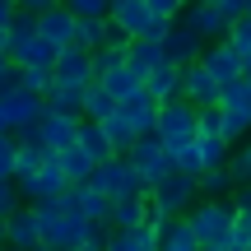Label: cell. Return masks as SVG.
Listing matches in <instances>:
<instances>
[{"instance_id":"obj_3","label":"cell","mask_w":251,"mask_h":251,"mask_svg":"<svg viewBox=\"0 0 251 251\" xmlns=\"http://www.w3.org/2000/svg\"><path fill=\"white\" fill-rule=\"evenodd\" d=\"M153 135H158L163 149L177 158L181 149H191V144H196V107H191V102H181V98L163 102V107H158V121H153Z\"/></svg>"},{"instance_id":"obj_41","label":"cell","mask_w":251,"mask_h":251,"mask_svg":"<svg viewBox=\"0 0 251 251\" xmlns=\"http://www.w3.org/2000/svg\"><path fill=\"white\" fill-rule=\"evenodd\" d=\"M5 84H14V65H9V56H0V89Z\"/></svg>"},{"instance_id":"obj_13","label":"cell","mask_w":251,"mask_h":251,"mask_svg":"<svg viewBox=\"0 0 251 251\" xmlns=\"http://www.w3.org/2000/svg\"><path fill=\"white\" fill-rule=\"evenodd\" d=\"M37 37H42L47 47H56V51L75 47V14L61 5V0H51V5L37 14Z\"/></svg>"},{"instance_id":"obj_12","label":"cell","mask_w":251,"mask_h":251,"mask_svg":"<svg viewBox=\"0 0 251 251\" xmlns=\"http://www.w3.org/2000/svg\"><path fill=\"white\" fill-rule=\"evenodd\" d=\"M61 205L70 209V214H79L84 224H93V228H107V219H112V200L98 196L93 186H65Z\"/></svg>"},{"instance_id":"obj_16","label":"cell","mask_w":251,"mask_h":251,"mask_svg":"<svg viewBox=\"0 0 251 251\" xmlns=\"http://www.w3.org/2000/svg\"><path fill=\"white\" fill-rule=\"evenodd\" d=\"M200 65H205V70L219 79V89L237 84V79H242V70H247V61H242V56H237L228 42H214V47H205V51H200Z\"/></svg>"},{"instance_id":"obj_22","label":"cell","mask_w":251,"mask_h":251,"mask_svg":"<svg viewBox=\"0 0 251 251\" xmlns=\"http://www.w3.org/2000/svg\"><path fill=\"white\" fill-rule=\"evenodd\" d=\"M75 144L89 153L93 168H102V163L117 158V153H112V144H107V135H102V126H93V121H79V135H75Z\"/></svg>"},{"instance_id":"obj_1","label":"cell","mask_w":251,"mask_h":251,"mask_svg":"<svg viewBox=\"0 0 251 251\" xmlns=\"http://www.w3.org/2000/svg\"><path fill=\"white\" fill-rule=\"evenodd\" d=\"M233 205L228 200H196L186 209L181 224L191 228V237L200 242V251H228V233H233Z\"/></svg>"},{"instance_id":"obj_21","label":"cell","mask_w":251,"mask_h":251,"mask_svg":"<svg viewBox=\"0 0 251 251\" xmlns=\"http://www.w3.org/2000/svg\"><path fill=\"white\" fill-rule=\"evenodd\" d=\"M56 168H61L65 186H89V177H93V163H89V153H84L79 144H70V149L56 153Z\"/></svg>"},{"instance_id":"obj_9","label":"cell","mask_w":251,"mask_h":251,"mask_svg":"<svg viewBox=\"0 0 251 251\" xmlns=\"http://www.w3.org/2000/svg\"><path fill=\"white\" fill-rule=\"evenodd\" d=\"M219 79L205 70V65H181V102H191L196 112H209V107H219Z\"/></svg>"},{"instance_id":"obj_45","label":"cell","mask_w":251,"mask_h":251,"mask_svg":"<svg viewBox=\"0 0 251 251\" xmlns=\"http://www.w3.org/2000/svg\"><path fill=\"white\" fill-rule=\"evenodd\" d=\"M79 251H98V247H79Z\"/></svg>"},{"instance_id":"obj_4","label":"cell","mask_w":251,"mask_h":251,"mask_svg":"<svg viewBox=\"0 0 251 251\" xmlns=\"http://www.w3.org/2000/svg\"><path fill=\"white\" fill-rule=\"evenodd\" d=\"M126 163H130V168L140 172L144 191L163 186V181H168L172 172H177V163H172V153L163 149V140H158V135H140V140H135V149L126 153Z\"/></svg>"},{"instance_id":"obj_34","label":"cell","mask_w":251,"mask_h":251,"mask_svg":"<svg viewBox=\"0 0 251 251\" xmlns=\"http://www.w3.org/2000/svg\"><path fill=\"white\" fill-rule=\"evenodd\" d=\"M224 172H228V181H233V191L251 186V163H247V153H242V149H237V153H228Z\"/></svg>"},{"instance_id":"obj_42","label":"cell","mask_w":251,"mask_h":251,"mask_svg":"<svg viewBox=\"0 0 251 251\" xmlns=\"http://www.w3.org/2000/svg\"><path fill=\"white\" fill-rule=\"evenodd\" d=\"M242 153H247V163H251V140H247V144H242Z\"/></svg>"},{"instance_id":"obj_18","label":"cell","mask_w":251,"mask_h":251,"mask_svg":"<svg viewBox=\"0 0 251 251\" xmlns=\"http://www.w3.org/2000/svg\"><path fill=\"white\" fill-rule=\"evenodd\" d=\"M158 47H163V61L177 65V70H181V65H196V61H200V51H205V47H200L181 24H177V28H168V37H163Z\"/></svg>"},{"instance_id":"obj_39","label":"cell","mask_w":251,"mask_h":251,"mask_svg":"<svg viewBox=\"0 0 251 251\" xmlns=\"http://www.w3.org/2000/svg\"><path fill=\"white\" fill-rule=\"evenodd\" d=\"M233 214H251V186H242V191H233Z\"/></svg>"},{"instance_id":"obj_14","label":"cell","mask_w":251,"mask_h":251,"mask_svg":"<svg viewBox=\"0 0 251 251\" xmlns=\"http://www.w3.org/2000/svg\"><path fill=\"white\" fill-rule=\"evenodd\" d=\"M75 135H79V117H61V112H42V121L33 126V140L42 144L47 153H61L75 144Z\"/></svg>"},{"instance_id":"obj_10","label":"cell","mask_w":251,"mask_h":251,"mask_svg":"<svg viewBox=\"0 0 251 251\" xmlns=\"http://www.w3.org/2000/svg\"><path fill=\"white\" fill-rule=\"evenodd\" d=\"M107 24L117 28L126 42H144V33H149V0H112L107 9Z\"/></svg>"},{"instance_id":"obj_26","label":"cell","mask_w":251,"mask_h":251,"mask_svg":"<svg viewBox=\"0 0 251 251\" xmlns=\"http://www.w3.org/2000/svg\"><path fill=\"white\" fill-rule=\"evenodd\" d=\"M196 191H200V200H233V181H228L224 168L200 172V177H196Z\"/></svg>"},{"instance_id":"obj_24","label":"cell","mask_w":251,"mask_h":251,"mask_svg":"<svg viewBox=\"0 0 251 251\" xmlns=\"http://www.w3.org/2000/svg\"><path fill=\"white\" fill-rule=\"evenodd\" d=\"M158 233H153L149 224L144 228H135V233H107V247L102 251H158Z\"/></svg>"},{"instance_id":"obj_27","label":"cell","mask_w":251,"mask_h":251,"mask_svg":"<svg viewBox=\"0 0 251 251\" xmlns=\"http://www.w3.org/2000/svg\"><path fill=\"white\" fill-rule=\"evenodd\" d=\"M98 89L107 93L112 102H121V98H130V93H140V75H130V70H126V65H121V70L102 75V79H98Z\"/></svg>"},{"instance_id":"obj_37","label":"cell","mask_w":251,"mask_h":251,"mask_svg":"<svg viewBox=\"0 0 251 251\" xmlns=\"http://www.w3.org/2000/svg\"><path fill=\"white\" fill-rule=\"evenodd\" d=\"M228 242L237 251H251V214H237L233 219V233H228Z\"/></svg>"},{"instance_id":"obj_35","label":"cell","mask_w":251,"mask_h":251,"mask_svg":"<svg viewBox=\"0 0 251 251\" xmlns=\"http://www.w3.org/2000/svg\"><path fill=\"white\" fill-rule=\"evenodd\" d=\"M14 163H19V140L0 135V181H14Z\"/></svg>"},{"instance_id":"obj_19","label":"cell","mask_w":251,"mask_h":251,"mask_svg":"<svg viewBox=\"0 0 251 251\" xmlns=\"http://www.w3.org/2000/svg\"><path fill=\"white\" fill-rule=\"evenodd\" d=\"M149 224V196H130V200H112V233H135V228Z\"/></svg>"},{"instance_id":"obj_6","label":"cell","mask_w":251,"mask_h":251,"mask_svg":"<svg viewBox=\"0 0 251 251\" xmlns=\"http://www.w3.org/2000/svg\"><path fill=\"white\" fill-rule=\"evenodd\" d=\"M89 186L98 191V196H107V200H130V196H149V191H144V181H140V172H135V168H130L126 158H112V163H102V168H93Z\"/></svg>"},{"instance_id":"obj_7","label":"cell","mask_w":251,"mask_h":251,"mask_svg":"<svg viewBox=\"0 0 251 251\" xmlns=\"http://www.w3.org/2000/svg\"><path fill=\"white\" fill-rule=\"evenodd\" d=\"M219 121H224V140L228 144H237V135L251 140V89L242 79L219 93Z\"/></svg>"},{"instance_id":"obj_2","label":"cell","mask_w":251,"mask_h":251,"mask_svg":"<svg viewBox=\"0 0 251 251\" xmlns=\"http://www.w3.org/2000/svg\"><path fill=\"white\" fill-rule=\"evenodd\" d=\"M37 214V228H42V247H56V251H79L89 242V228L79 214H70V209L61 205V200H42V205H33Z\"/></svg>"},{"instance_id":"obj_44","label":"cell","mask_w":251,"mask_h":251,"mask_svg":"<svg viewBox=\"0 0 251 251\" xmlns=\"http://www.w3.org/2000/svg\"><path fill=\"white\" fill-rule=\"evenodd\" d=\"M37 251H56V247H37Z\"/></svg>"},{"instance_id":"obj_17","label":"cell","mask_w":251,"mask_h":251,"mask_svg":"<svg viewBox=\"0 0 251 251\" xmlns=\"http://www.w3.org/2000/svg\"><path fill=\"white\" fill-rule=\"evenodd\" d=\"M117 117L130 126L135 135H153V121H158V102H153L149 93L140 89V93H130V98H121V102H117Z\"/></svg>"},{"instance_id":"obj_31","label":"cell","mask_w":251,"mask_h":251,"mask_svg":"<svg viewBox=\"0 0 251 251\" xmlns=\"http://www.w3.org/2000/svg\"><path fill=\"white\" fill-rule=\"evenodd\" d=\"M196 153H200V168H224L228 163V153H233V144H224V140H196Z\"/></svg>"},{"instance_id":"obj_43","label":"cell","mask_w":251,"mask_h":251,"mask_svg":"<svg viewBox=\"0 0 251 251\" xmlns=\"http://www.w3.org/2000/svg\"><path fill=\"white\" fill-rule=\"evenodd\" d=\"M0 135H9V130H5V121H0Z\"/></svg>"},{"instance_id":"obj_28","label":"cell","mask_w":251,"mask_h":251,"mask_svg":"<svg viewBox=\"0 0 251 251\" xmlns=\"http://www.w3.org/2000/svg\"><path fill=\"white\" fill-rule=\"evenodd\" d=\"M102 135H107V144H112V153H117V158H126V153L135 149V140H140V135H135L121 117H107V121H102Z\"/></svg>"},{"instance_id":"obj_40","label":"cell","mask_w":251,"mask_h":251,"mask_svg":"<svg viewBox=\"0 0 251 251\" xmlns=\"http://www.w3.org/2000/svg\"><path fill=\"white\" fill-rule=\"evenodd\" d=\"M14 14H19V5H14V0H0V28H9V24H14Z\"/></svg>"},{"instance_id":"obj_30","label":"cell","mask_w":251,"mask_h":251,"mask_svg":"<svg viewBox=\"0 0 251 251\" xmlns=\"http://www.w3.org/2000/svg\"><path fill=\"white\" fill-rule=\"evenodd\" d=\"M14 89L33 93V98H47L51 93V70H14Z\"/></svg>"},{"instance_id":"obj_36","label":"cell","mask_w":251,"mask_h":251,"mask_svg":"<svg viewBox=\"0 0 251 251\" xmlns=\"http://www.w3.org/2000/svg\"><path fill=\"white\" fill-rule=\"evenodd\" d=\"M181 9H186L181 0H149V19H158V24H168V28L181 19Z\"/></svg>"},{"instance_id":"obj_15","label":"cell","mask_w":251,"mask_h":251,"mask_svg":"<svg viewBox=\"0 0 251 251\" xmlns=\"http://www.w3.org/2000/svg\"><path fill=\"white\" fill-rule=\"evenodd\" d=\"M5 247L9 251H37L42 247V228H37L33 205H19L14 214L5 219Z\"/></svg>"},{"instance_id":"obj_5","label":"cell","mask_w":251,"mask_h":251,"mask_svg":"<svg viewBox=\"0 0 251 251\" xmlns=\"http://www.w3.org/2000/svg\"><path fill=\"white\" fill-rule=\"evenodd\" d=\"M177 24L186 28V33L196 37L200 47H214V42H224V37H228V28H233V24L224 19V9H219V0H196V5H186Z\"/></svg>"},{"instance_id":"obj_32","label":"cell","mask_w":251,"mask_h":251,"mask_svg":"<svg viewBox=\"0 0 251 251\" xmlns=\"http://www.w3.org/2000/svg\"><path fill=\"white\" fill-rule=\"evenodd\" d=\"M158 251H200V242L191 237V228L177 219V224H172L168 233H163V247H158Z\"/></svg>"},{"instance_id":"obj_11","label":"cell","mask_w":251,"mask_h":251,"mask_svg":"<svg viewBox=\"0 0 251 251\" xmlns=\"http://www.w3.org/2000/svg\"><path fill=\"white\" fill-rule=\"evenodd\" d=\"M51 84H61V89H93V56L79 51V47H65L51 65Z\"/></svg>"},{"instance_id":"obj_23","label":"cell","mask_w":251,"mask_h":251,"mask_svg":"<svg viewBox=\"0 0 251 251\" xmlns=\"http://www.w3.org/2000/svg\"><path fill=\"white\" fill-rule=\"evenodd\" d=\"M158 65H163V47L158 42H130L126 47V70L140 75V84H144V75L158 70Z\"/></svg>"},{"instance_id":"obj_33","label":"cell","mask_w":251,"mask_h":251,"mask_svg":"<svg viewBox=\"0 0 251 251\" xmlns=\"http://www.w3.org/2000/svg\"><path fill=\"white\" fill-rule=\"evenodd\" d=\"M224 42L233 47L242 61H251V14H247V19H237V24L228 28V37H224Z\"/></svg>"},{"instance_id":"obj_38","label":"cell","mask_w":251,"mask_h":251,"mask_svg":"<svg viewBox=\"0 0 251 251\" xmlns=\"http://www.w3.org/2000/svg\"><path fill=\"white\" fill-rule=\"evenodd\" d=\"M14 209H19V191H14V181H0V224H5Z\"/></svg>"},{"instance_id":"obj_8","label":"cell","mask_w":251,"mask_h":251,"mask_svg":"<svg viewBox=\"0 0 251 251\" xmlns=\"http://www.w3.org/2000/svg\"><path fill=\"white\" fill-rule=\"evenodd\" d=\"M42 112H47V102H42V98H33V93L14 89V84H5V89H0V121H5V130H9V135L33 130V126L42 121Z\"/></svg>"},{"instance_id":"obj_29","label":"cell","mask_w":251,"mask_h":251,"mask_svg":"<svg viewBox=\"0 0 251 251\" xmlns=\"http://www.w3.org/2000/svg\"><path fill=\"white\" fill-rule=\"evenodd\" d=\"M107 117H117V102H112L107 93H102L98 84H93V89L84 93V121H93V126H102Z\"/></svg>"},{"instance_id":"obj_25","label":"cell","mask_w":251,"mask_h":251,"mask_svg":"<svg viewBox=\"0 0 251 251\" xmlns=\"http://www.w3.org/2000/svg\"><path fill=\"white\" fill-rule=\"evenodd\" d=\"M84 93L89 89H61V84H51V93H47V112H61V117H79L84 121Z\"/></svg>"},{"instance_id":"obj_20","label":"cell","mask_w":251,"mask_h":251,"mask_svg":"<svg viewBox=\"0 0 251 251\" xmlns=\"http://www.w3.org/2000/svg\"><path fill=\"white\" fill-rule=\"evenodd\" d=\"M140 89H144V93H149V98H153V102L163 107V102L181 98V70H177V65H168V61H163L158 70H149V75H144V84H140Z\"/></svg>"},{"instance_id":"obj_46","label":"cell","mask_w":251,"mask_h":251,"mask_svg":"<svg viewBox=\"0 0 251 251\" xmlns=\"http://www.w3.org/2000/svg\"><path fill=\"white\" fill-rule=\"evenodd\" d=\"M0 251H9V247H5V242H0Z\"/></svg>"}]
</instances>
